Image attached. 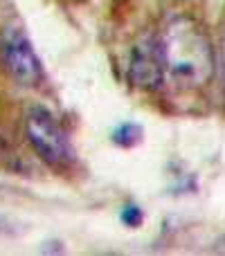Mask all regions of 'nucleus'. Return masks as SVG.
Instances as JSON below:
<instances>
[{
    "mask_svg": "<svg viewBox=\"0 0 225 256\" xmlns=\"http://www.w3.org/2000/svg\"><path fill=\"white\" fill-rule=\"evenodd\" d=\"M140 140H142V126L137 124H122L113 132V142L119 146H135Z\"/></svg>",
    "mask_w": 225,
    "mask_h": 256,
    "instance_id": "5",
    "label": "nucleus"
},
{
    "mask_svg": "<svg viewBox=\"0 0 225 256\" xmlns=\"http://www.w3.org/2000/svg\"><path fill=\"white\" fill-rule=\"evenodd\" d=\"M0 54H3L5 70L9 72V76L16 84L34 88L43 81V63L32 48L30 38L21 30L9 27L5 32L3 43H0Z\"/></svg>",
    "mask_w": 225,
    "mask_h": 256,
    "instance_id": "3",
    "label": "nucleus"
},
{
    "mask_svg": "<svg viewBox=\"0 0 225 256\" xmlns=\"http://www.w3.org/2000/svg\"><path fill=\"white\" fill-rule=\"evenodd\" d=\"M164 74H167V68H164L160 38L149 36V38L140 40L133 48L131 66H128L131 84L142 90H158L164 81Z\"/></svg>",
    "mask_w": 225,
    "mask_h": 256,
    "instance_id": "4",
    "label": "nucleus"
},
{
    "mask_svg": "<svg viewBox=\"0 0 225 256\" xmlns=\"http://www.w3.org/2000/svg\"><path fill=\"white\" fill-rule=\"evenodd\" d=\"M167 74L180 88H203L216 70V54L207 32L196 18L178 14L164 25L160 36Z\"/></svg>",
    "mask_w": 225,
    "mask_h": 256,
    "instance_id": "1",
    "label": "nucleus"
},
{
    "mask_svg": "<svg viewBox=\"0 0 225 256\" xmlns=\"http://www.w3.org/2000/svg\"><path fill=\"white\" fill-rule=\"evenodd\" d=\"M25 135L32 148L36 150V155L43 162H48L50 166L61 168L72 162L70 142L50 112L41 110V108L32 110L25 120Z\"/></svg>",
    "mask_w": 225,
    "mask_h": 256,
    "instance_id": "2",
    "label": "nucleus"
},
{
    "mask_svg": "<svg viewBox=\"0 0 225 256\" xmlns=\"http://www.w3.org/2000/svg\"><path fill=\"white\" fill-rule=\"evenodd\" d=\"M142 220H144V214H142L140 207H135V204H128V207L122 209V222L126 227H140Z\"/></svg>",
    "mask_w": 225,
    "mask_h": 256,
    "instance_id": "6",
    "label": "nucleus"
},
{
    "mask_svg": "<svg viewBox=\"0 0 225 256\" xmlns=\"http://www.w3.org/2000/svg\"><path fill=\"white\" fill-rule=\"evenodd\" d=\"M221 61H223V66H225V36H223V40H221Z\"/></svg>",
    "mask_w": 225,
    "mask_h": 256,
    "instance_id": "8",
    "label": "nucleus"
},
{
    "mask_svg": "<svg viewBox=\"0 0 225 256\" xmlns=\"http://www.w3.org/2000/svg\"><path fill=\"white\" fill-rule=\"evenodd\" d=\"M0 166L5 168H16V155L12 153V148L7 146V142L0 137Z\"/></svg>",
    "mask_w": 225,
    "mask_h": 256,
    "instance_id": "7",
    "label": "nucleus"
}]
</instances>
